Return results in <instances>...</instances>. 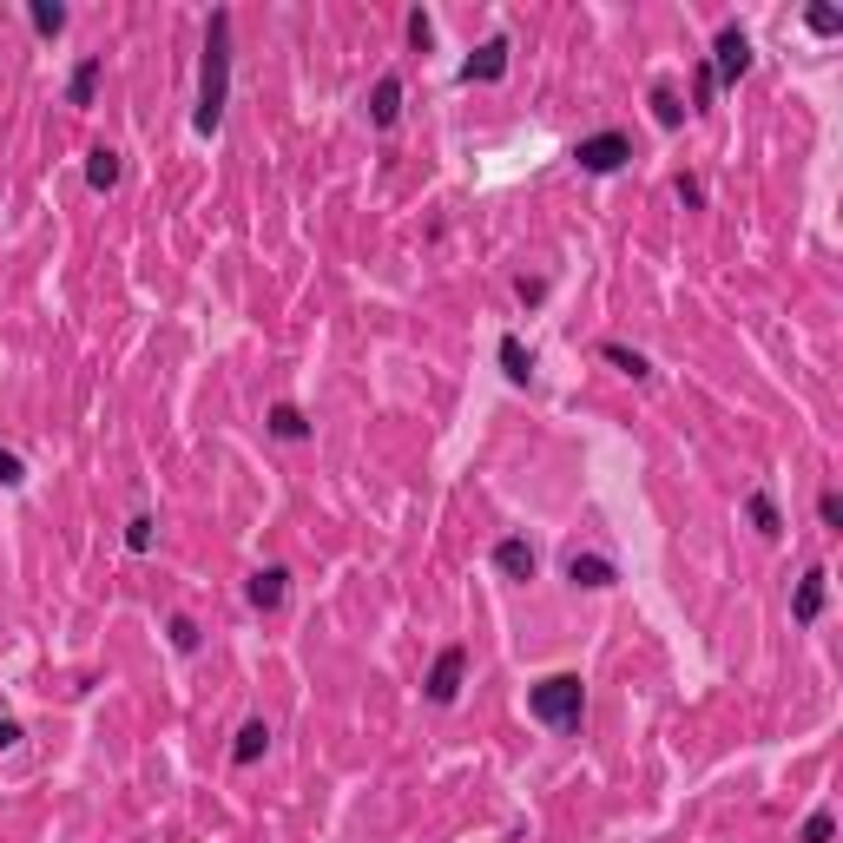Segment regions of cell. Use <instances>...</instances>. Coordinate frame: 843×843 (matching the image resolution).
Here are the masks:
<instances>
[{"mask_svg":"<svg viewBox=\"0 0 843 843\" xmlns=\"http://www.w3.org/2000/svg\"><path fill=\"white\" fill-rule=\"evenodd\" d=\"M224 99H231V14H211L205 27V66H198V112H191V132H218L224 126Z\"/></svg>","mask_w":843,"mask_h":843,"instance_id":"obj_1","label":"cell"},{"mask_svg":"<svg viewBox=\"0 0 843 843\" xmlns=\"http://www.w3.org/2000/svg\"><path fill=\"white\" fill-rule=\"evenodd\" d=\"M527 712L554 725V732H580V718H587V685L580 672H547L541 685H527Z\"/></svg>","mask_w":843,"mask_h":843,"instance_id":"obj_2","label":"cell"},{"mask_svg":"<svg viewBox=\"0 0 843 843\" xmlns=\"http://www.w3.org/2000/svg\"><path fill=\"white\" fill-rule=\"evenodd\" d=\"M626 159H633L626 132H587V139L573 145V165H580V172H593V178H613Z\"/></svg>","mask_w":843,"mask_h":843,"instance_id":"obj_3","label":"cell"},{"mask_svg":"<svg viewBox=\"0 0 843 843\" xmlns=\"http://www.w3.org/2000/svg\"><path fill=\"white\" fill-rule=\"evenodd\" d=\"M462 679H468V646H442L422 692H429V705H455V699H462Z\"/></svg>","mask_w":843,"mask_h":843,"instance_id":"obj_4","label":"cell"},{"mask_svg":"<svg viewBox=\"0 0 843 843\" xmlns=\"http://www.w3.org/2000/svg\"><path fill=\"white\" fill-rule=\"evenodd\" d=\"M705 66H712L718 86H738L751 73V40L738 27H718V47H712V60H705Z\"/></svg>","mask_w":843,"mask_h":843,"instance_id":"obj_5","label":"cell"},{"mask_svg":"<svg viewBox=\"0 0 843 843\" xmlns=\"http://www.w3.org/2000/svg\"><path fill=\"white\" fill-rule=\"evenodd\" d=\"M508 53H514V47L494 33V40H481V47L462 60V73H455V80H462V86H494L501 73H508Z\"/></svg>","mask_w":843,"mask_h":843,"instance_id":"obj_6","label":"cell"},{"mask_svg":"<svg viewBox=\"0 0 843 843\" xmlns=\"http://www.w3.org/2000/svg\"><path fill=\"white\" fill-rule=\"evenodd\" d=\"M494 573H508V580H534V573H541V554H534L521 534H508V541H494Z\"/></svg>","mask_w":843,"mask_h":843,"instance_id":"obj_7","label":"cell"},{"mask_svg":"<svg viewBox=\"0 0 843 843\" xmlns=\"http://www.w3.org/2000/svg\"><path fill=\"white\" fill-rule=\"evenodd\" d=\"M567 580H573V587H587V593H600V587L620 580V567H613L606 554H567Z\"/></svg>","mask_w":843,"mask_h":843,"instance_id":"obj_8","label":"cell"},{"mask_svg":"<svg viewBox=\"0 0 843 843\" xmlns=\"http://www.w3.org/2000/svg\"><path fill=\"white\" fill-rule=\"evenodd\" d=\"M824 600H830V573H824V567H811V573H804V580H797V600H791L797 626H811L817 613H824Z\"/></svg>","mask_w":843,"mask_h":843,"instance_id":"obj_9","label":"cell"},{"mask_svg":"<svg viewBox=\"0 0 843 843\" xmlns=\"http://www.w3.org/2000/svg\"><path fill=\"white\" fill-rule=\"evenodd\" d=\"M369 119H376L382 132L402 119V73H382V80H376V93H369Z\"/></svg>","mask_w":843,"mask_h":843,"instance_id":"obj_10","label":"cell"},{"mask_svg":"<svg viewBox=\"0 0 843 843\" xmlns=\"http://www.w3.org/2000/svg\"><path fill=\"white\" fill-rule=\"evenodd\" d=\"M284 587H290V573H284V567H257L244 593H251L257 613H277V606H284Z\"/></svg>","mask_w":843,"mask_h":843,"instance_id":"obj_11","label":"cell"},{"mask_svg":"<svg viewBox=\"0 0 843 843\" xmlns=\"http://www.w3.org/2000/svg\"><path fill=\"white\" fill-rule=\"evenodd\" d=\"M745 514H751V527H758L764 541H778V534H784V514H778V501H771V488H751Z\"/></svg>","mask_w":843,"mask_h":843,"instance_id":"obj_12","label":"cell"},{"mask_svg":"<svg viewBox=\"0 0 843 843\" xmlns=\"http://www.w3.org/2000/svg\"><path fill=\"white\" fill-rule=\"evenodd\" d=\"M119 172H126V165H119L112 145H93V152H86V185H93V191H112V185H119Z\"/></svg>","mask_w":843,"mask_h":843,"instance_id":"obj_13","label":"cell"},{"mask_svg":"<svg viewBox=\"0 0 843 843\" xmlns=\"http://www.w3.org/2000/svg\"><path fill=\"white\" fill-rule=\"evenodd\" d=\"M93 93H99V53H86L66 80V106H93Z\"/></svg>","mask_w":843,"mask_h":843,"instance_id":"obj_14","label":"cell"},{"mask_svg":"<svg viewBox=\"0 0 843 843\" xmlns=\"http://www.w3.org/2000/svg\"><path fill=\"white\" fill-rule=\"evenodd\" d=\"M264 751H271V725H264V718H251V725L238 732V745H231V764H257Z\"/></svg>","mask_w":843,"mask_h":843,"instance_id":"obj_15","label":"cell"},{"mask_svg":"<svg viewBox=\"0 0 843 843\" xmlns=\"http://www.w3.org/2000/svg\"><path fill=\"white\" fill-rule=\"evenodd\" d=\"M600 356H606L613 369H620V376H633V382H646V376H653V363H646L639 350H626V343H600Z\"/></svg>","mask_w":843,"mask_h":843,"instance_id":"obj_16","label":"cell"},{"mask_svg":"<svg viewBox=\"0 0 843 843\" xmlns=\"http://www.w3.org/2000/svg\"><path fill=\"white\" fill-rule=\"evenodd\" d=\"M271 435H277V442H303V435H310V422H303L297 402H277V409H271Z\"/></svg>","mask_w":843,"mask_h":843,"instance_id":"obj_17","label":"cell"},{"mask_svg":"<svg viewBox=\"0 0 843 843\" xmlns=\"http://www.w3.org/2000/svg\"><path fill=\"white\" fill-rule=\"evenodd\" d=\"M501 376H508V382H527V376H534V356L521 350V336H501Z\"/></svg>","mask_w":843,"mask_h":843,"instance_id":"obj_18","label":"cell"},{"mask_svg":"<svg viewBox=\"0 0 843 843\" xmlns=\"http://www.w3.org/2000/svg\"><path fill=\"white\" fill-rule=\"evenodd\" d=\"M27 20H33V33H47V40H53V33L66 27V7H47V0H33V7H27Z\"/></svg>","mask_w":843,"mask_h":843,"instance_id":"obj_19","label":"cell"},{"mask_svg":"<svg viewBox=\"0 0 843 843\" xmlns=\"http://www.w3.org/2000/svg\"><path fill=\"white\" fill-rule=\"evenodd\" d=\"M830 837H837V817H830V811H811L804 830H797V843H830Z\"/></svg>","mask_w":843,"mask_h":843,"instance_id":"obj_20","label":"cell"},{"mask_svg":"<svg viewBox=\"0 0 843 843\" xmlns=\"http://www.w3.org/2000/svg\"><path fill=\"white\" fill-rule=\"evenodd\" d=\"M817 521H824V534H843V501H837V488L817 494Z\"/></svg>","mask_w":843,"mask_h":843,"instance_id":"obj_21","label":"cell"},{"mask_svg":"<svg viewBox=\"0 0 843 843\" xmlns=\"http://www.w3.org/2000/svg\"><path fill=\"white\" fill-rule=\"evenodd\" d=\"M653 119H659V126H666V132H672V126H679V119H685V106H679V99L666 93V86H653Z\"/></svg>","mask_w":843,"mask_h":843,"instance_id":"obj_22","label":"cell"},{"mask_svg":"<svg viewBox=\"0 0 843 843\" xmlns=\"http://www.w3.org/2000/svg\"><path fill=\"white\" fill-rule=\"evenodd\" d=\"M126 547L132 554H152V514H132L126 521Z\"/></svg>","mask_w":843,"mask_h":843,"instance_id":"obj_23","label":"cell"},{"mask_svg":"<svg viewBox=\"0 0 843 843\" xmlns=\"http://www.w3.org/2000/svg\"><path fill=\"white\" fill-rule=\"evenodd\" d=\"M804 27H811L817 40H830V33L843 27V14H837V7H811V14H804Z\"/></svg>","mask_w":843,"mask_h":843,"instance_id":"obj_24","label":"cell"},{"mask_svg":"<svg viewBox=\"0 0 843 843\" xmlns=\"http://www.w3.org/2000/svg\"><path fill=\"white\" fill-rule=\"evenodd\" d=\"M27 481V468H20V455L14 448H0V488H20Z\"/></svg>","mask_w":843,"mask_h":843,"instance_id":"obj_25","label":"cell"},{"mask_svg":"<svg viewBox=\"0 0 843 843\" xmlns=\"http://www.w3.org/2000/svg\"><path fill=\"white\" fill-rule=\"evenodd\" d=\"M172 646H178V653H198V626H191L185 613L172 620Z\"/></svg>","mask_w":843,"mask_h":843,"instance_id":"obj_26","label":"cell"},{"mask_svg":"<svg viewBox=\"0 0 843 843\" xmlns=\"http://www.w3.org/2000/svg\"><path fill=\"white\" fill-rule=\"evenodd\" d=\"M409 40H415V47H429V40H435V20L422 14V7H415V14H409Z\"/></svg>","mask_w":843,"mask_h":843,"instance_id":"obj_27","label":"cell"},{"mask_svg":"<svg viewBox=\"0 0 843 843\" xmlns=\"http://www.w3.org/2000/svg\"><path fill=\"white\" fill-rule=\"evenodd\" d=\"M20 745V725H14V718H0V751H14Z\"/></svg>","mask_w":843,"mask_h":843,"instance_id":"obj_28","label":"cell"}]
</instances>
